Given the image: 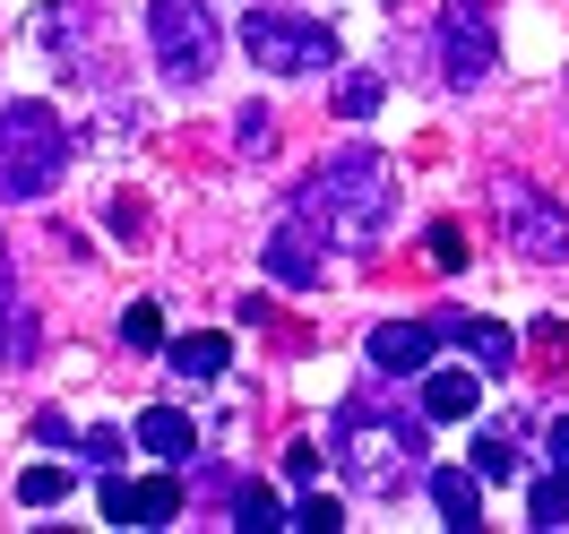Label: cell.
I'll return each mask as SVG.
<instances>
[{"instance_id":"21","label":"cell","mask_w":569,"mask_h":534,"mask_svg":"<svg viewBox=\"0 0 569 534\" xmlns=\"http://www.w3.org/2000/svg\"><path fill=\"white\" fill-rule=\"evenodd\" d=\"M423 250H431V268H440V276H458V268H466V233H458V224H431Z\"/></svg>"},{"instance_id":"25","label":"cell","mask_w":569,"mask_h":534,"mask_svg":"<svg viewBox=\"0 0 569 534\" xmlns=\"http://www.w3.org/2000/svg\"><path fill=\"white\" fill-rule=\"evenodd\" d=\"M87 465L112 474V465H121V431H87Z\"/></svg>"},{"instance_id":"15","label":"cell","mask_w":569,"mask_h":534,"mask_svg":"<svg viewBox=\"0 0 569 534\" xmlns=\"http://www.w3.org/2000/svg\"><path fill=\"white\" fill-rule=\"evenodd\" d=\"M475 474H483V483H509V474H518V423H483L475 431Z\"/></svg>"},{"instance_id":"7","label":"cell","mask_w":569,"mask_h":534,"mask_svg":"<svg viewBox=\"0 0 569 534\" xmlns=\"http://www.w3.org/2000/svg\"><path fill=\"white\" fill-rule=\"evenodd\" d=\"M492 70H500V43H492L483 0H449V18H440V78H449L458 95H475Z\"/></svg>"},{"instance_id":"14","label":"cell","mask_w":569,"mask_h":534,"mask_svg":"<svg viewBox=\"0 0 569 534\" xmlns=\"http://www.w3.org/2000/svg\"><path fill=\"white\" fill-rule=\"evenodd\" d=\"M164 362H173V380H216V371L233 362V345H224L216 328H199V336H173V345H164Z\"/></svg>"},{"instance_id":"3","label":"cell","mask_w":569,"mask_h":534,"mask_svg":"<svg viewBox=\"0 0 569 534\" xmlns=\"http://www.w3.org/2000/svg\"><path fill=\"white\" fill-rule=\"evenodd\" d=\"M70 173V130L52 104H0V199H52Z\"/></svg>"},{"instance_id":"9","label":"cell","mask_w":569,"mask_h":534,"mask_svg":"<svg viewBox=\"0 0 569 534\" xmlns=\"http://www.w3.org/2000/svg\"><path fill=\"white\" fill-rule=\"evenodd\" d=\"M259 259H268V276H277V285H293V293L328 276V268H320V250H311V224H302V215H293V224H277Z\"/></svg>"},{"instance_id":"11","label":"cell","mask_w":569,"mask_h":534,"mask_svg":"<svg viewBox=\"0 0 569 534\" xmlns=\"http://www.w3.org/2000/svg\"><path fill=\"white\" fill-rule=\"evenodd\" d=\"M483 405V362L475 371H423V414L431 423H466Z\"/></svg>"},{"instance_id":"23","label":"cell","mask_w":569,"mask_h":534,"mask_svg":"<svg viewBox=\"0 0 569 534\" xmlns=\"http://www.w3.org/2000/svg\"><path fill=\"white\" fill-rule=\"evenodd\" d=\"M293 526H302V534H337V526H346V508H337L328 492H311L302 508H293Z\"/></svg>"},{"instance_id":"12","label":"cell","mask_w":569,"mask_h":534,"mask_svg":"<svg viewBox=\"0 0 569 534\" xmlns=\"http://www.w3.org/2000/svg\"><path fill=\"white\" fill-rule=\"evenodd\" d=\"M139 449L164 465H190L199 457V431H190V414H173V405H156V414H139Z\"/></svg>"},{"instance_id":"28","label":"cell","mask_w":569,"mask_h":534,"mask_svg":"<svg viewBox=\"0 0 569 534\" xmlns=\"http://www.w3.org/2000/svg\"><path fill=\"white\" fill-rule=\"evenodd\" d=\"M0 293H9V250H0Z\"/></svg>"},{"instance_id":"26","label":"cell","mask_w":569,"mask_h":534,"mask_svg":"<svg viewBox=\"0 0 569 534\" xmlns=\"http://www.w3.org/2000/svg\"><path fill=\"white\" fill-rule=\"evenodd\" d=\"M543 449H552V465H561V474H569V414H561V423H552V431H543Z\"/></svg>"},{"instance_id":"1","label":"cell","mask_w":569,"mask_h":534,"mask_svg":"<svg viewBox=\"0 0 569 534\" xmlns=\"http://www.w3.org/2000/svg\"><path fill=\"white\" fill-rule=\"evenodd\" d=\"M337 465H346V492L362 500H397L406 483L431 474V414L397 405L389 389H362L337 414Z\"/></svg>"},{"instance_id":"8","label":"cell","mask_w":569,"mask_h":534,"mask_svg":"<svg viewBox=\"0 0 569 534\" xmlns=\"http://www.w3.org/2000/svg\"><path fill=\"white\" fill-rule=\"evenodd\" d=\"M431 354H440V320H389V328H371V371H380V380H423Z\"/></svg>"},{"instance_id":"22","label":"cell","mask_w":569,"mask_h":534,"mask_svg":"<svg viewBox=\"0 0 569 534\" xmlns=\"http://www.w3.org/2000/svg\"><path fill=\"white\" fill-rule=\"evenodd\" d=\"M96 500H104V517H112V526H139V483L104 474V492H96Z\"/></svg>"},{"instance_id":"2","label":"cell","mask_w":569,"mask_h":534,"mask_svg":"<svg viewBox=\"0 0 569 534\" xmlns=\"http://www.w3.org/2000/svg\"><path fill=\"white\" fill-rule=\"evenodd\" d=\"M293 215L302 224H320L337 250H380V233H389V215H397V173L380 164V155H328L320 173L293 190Z\"/></svg>"},{"instance_id":"27","label":"cell","mask_w":569,"mask_h":534,"mask_svg":"<svg viewBox=\"0 0 569 534\" xmlns=\"http://www.w3.org/2000/svg\"><path fill=\"white\" fill-rule=\"evenodd\" d=\"M0 345H9V293H0Z\"/></svg>"},{"instance_id":"17","label":"cell","mask_w":569,"mask_h":534,"mask_svg":"<svg viewBox=\"0 0 569 534\" xmlns=\"http://www.w3.org/2000/svg\"><path fill=\"white\" fill-rule=\"evenodd\" d=\"M18 500H27V508H61V500H70V474H61V465H27V474H18Z\"/></svg>"},{"instance_id":"13","label":"cell","mask_w":569,"mask_h":534,"mask_svg":"<svg viewBox=\"0 0 569 534\" xmlns=\"http://www.w3.org/2000/svg\"><path fill=\"white\" fill-rule=\"evenodd\" d=\"M440 336L466 345V362H483V371H509V362H518V336L492 328V320H440Z\"/></svg>"},{"instance_id":"16","label":"cell","mask_w":569,"mask_h":534,"mask_svg":"<svg viewBox=\"0 0 569 534\" xmlns=\"http://www.w3.org/2000/svg\"><path fill=\"white\" fill-rule=\"evenodd\" d=\"M121 345L164 354V345H173V336H164V311H156V302H130V311H121Z\"/></svg>"},{"instance_id":"19","label":"cell","mask_w":569,"mask_h":534,"mask_svg":"<svg viewBox=\"0 0 569 534\" xmlns=\"http://www.w3.org/2000/svg\"><path fill=\"white\" fill-rule=\"evenodd\" d=\"M535 526H543V534L569 526V474H561V465H552V474L535 483Z\"/></svg>"},{"instance_id":"4","label":"cell","mask_w":569,"mask_h":534,"mask_svg":"<svg viewBox=\"0 0 569 534\" xmlns=\"http://www.w3.org/2000/svg\"><path fill=\"white\" fill-rule=\"evenodd\" d=\"M242 52L277 78H311V70H337V27L320 18H293V9H250L242 18Z\"/></svg>"},{"instance_id":"18","label":"cell","mask_w":569,"mask_h":534,"mask_svg":"<svg viewBox=\"0 0 569 534\" xmlns=\"http://www.w3.org/2000/svg\"><path fill=\"white\" fill-rule=\"evenodd\" d=\"M173 508H181V483L173 474H147L139 483V526H173Z\"/></svg>"},{"instance_id":"10","label":"cell","mask_w":569,"mask_h":534,"mask_svg":"<svg viewBox=\"0 0 569 534\" xmlns=\"http://www.w3.org/2000/svg\"><path fill=\"white\" fill-rule=\"evenodd\" d=\"M423 483H431L440 526H458V534L483 526V474H475V465H440V474H423Z\"/></svg>"},{"instance_id":"20","label":"cell","mask_w":569,"mask_h":534,"mask_svg":"<svg viewBox=\"0 0 569 534\" xmlns=\"http://www.w3.org/2000/svg\"><path fill=\"white\" fill-rule=\"evenodd\" d=\"M337 112H346V121H371V112H380V78H371V70H346V87H337Z\"/></svg>"},{"instance_id":"24","label":"cell","mask_w":569,"mask_h":534,"mask_svg":"<svg viewBox=\"0 0 569 534\" xmlns=\"http://www.w3.org/2000/svg\"><path fill=\"white\" fill-rule=\"evenodd\" d=\"M233 526H242V534H268V526H293V517H284L268 492H242V517H233Z\"/></svg>"},{"instance_id":"5","label":"cell","mask_w":569,"mask_h":534,"mask_svg":"<svg viewBox=\"0 0 569 534\" xmlns=\"http://www.w3.org/2000/svg\"><path fill=\"white\" fill-rule=\"evenodd\" d=\"M147 43H156V70L173 87H208L216 70V18L199 0H147Z\"/></svg>"},{"instance_id":"6","label":"cell","mask_w":569,"mask_h":534,"mask_svg":"<svg viewBox=\"0 0 569 534\" xmlns=\"http://www.w3.org/2000/svg\"><path fill=\"white\" fill-rule=\"evenodd\" d=\"M492 208H500V233L527 250V259H569V215L552 208L527 173H500L492 181Z\"/></svg>"}]
</instances>
